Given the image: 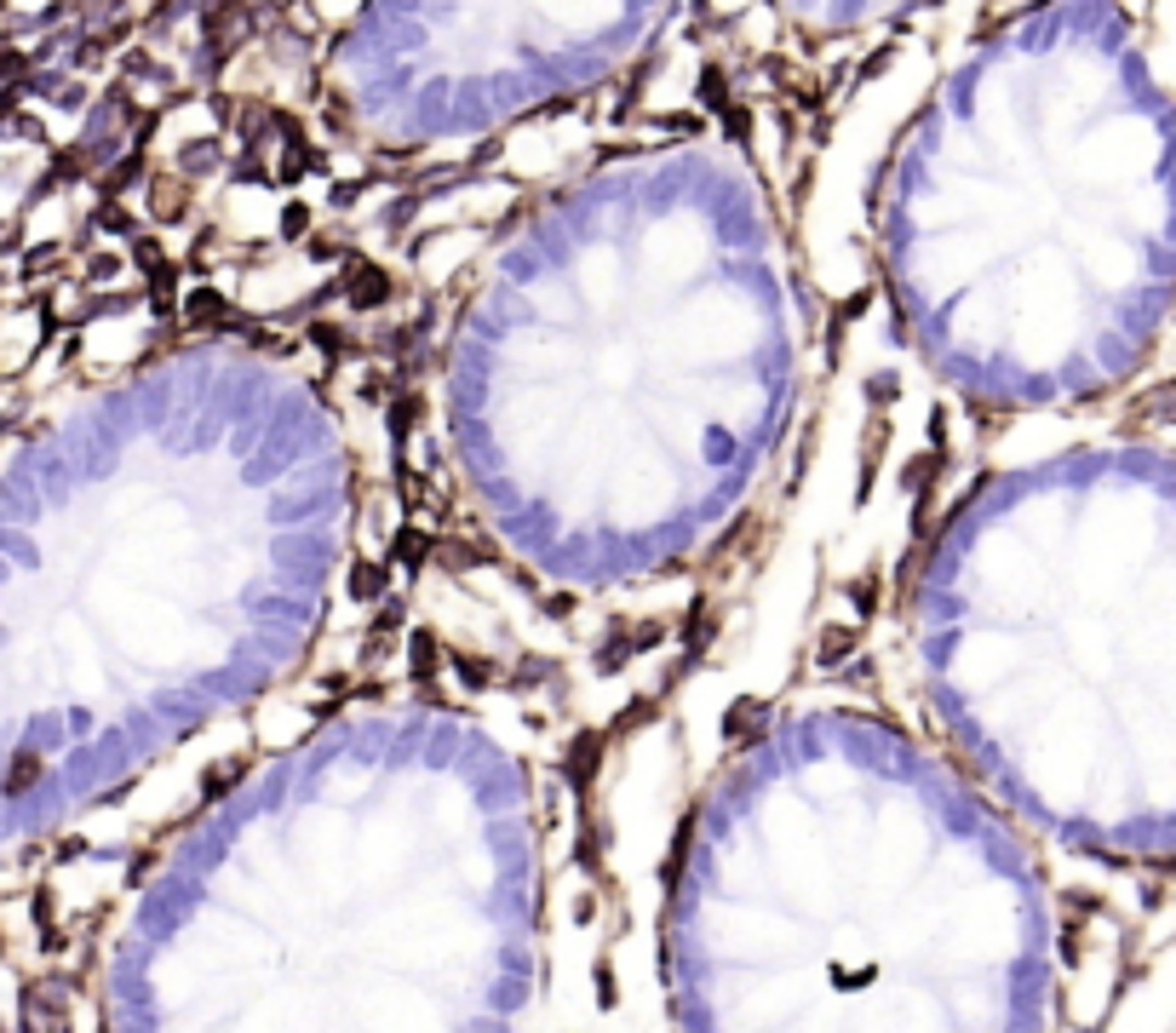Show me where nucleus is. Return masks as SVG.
Segmentation results:
<instances>
[{"instance_id":"7ed1b4c3","label":"nucleus","mask_w":1176,"mask_h":1033,"mask_svg":"<svg viewBox=\"0 0 1176 1033\" xmlns=\"http://www.w3.org/2000/svg\"><path fill=\"white\" fill-rule=\"evenodd\" d=\"M919 713L1108 849H1176V449L1073 431L947 505L907 585Z\"/></svg>"},{"instance_id":"20e7f679","label":"nucleus","mask_w":1176,"mask_h":1033,"mask_svg":"<svg viewBox=\"0 0 1176 1033\" xmlns=\"http://www.w3.org/2000/svg\"><path fill=\"white\" fill-rule=\"evenodd\" d=\"M1039 70L982 87L1016 138L952 115L889 259L930 379L1022 425L1120 396L1176 316V110L1148 92L1130 24L1045 35Z\"/></svg>"},{"instance_id":"f03ea898","label":"nucleus","mask_w":1176,"mask_h":1033,"mask_svg":"<svg viewBox=\"0 0 1176 1033\" xmlns=\"http://www.w3.org/2000/svg\"><path fill=\"white\" fill-rule=\"evenodd\" d=\"M706 1033H1022L1033 890L952 769L849 695H786L695 861Z\"/></svg>"},{"instance_id":"f257e3e1","label":"nucleus","mask_w":1176,"mask_h":1033,"mask_svg":"<svg viewBox=\"0 0 1176 1033\" xmlns=\"http://www.w3.org/2000/svg\"><path fill=\"white\" fill-rule=\"evenodd\" d=\"M763 225L678 178L562 196L454 299L437 431L540 603L678 609L763 529L815 362Z\"/></svg>"}]
</instances>
